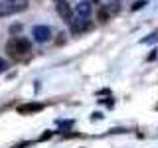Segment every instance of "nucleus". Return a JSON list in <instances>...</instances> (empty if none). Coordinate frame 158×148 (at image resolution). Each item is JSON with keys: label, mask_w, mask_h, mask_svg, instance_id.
<instances>
[{"label": "nucleus", "mask_w": 158, "mask_h": 148, "mask_svg": "<svg viewBox=\"0 0 158 148\" xmlns=\"http://www.w3.org/2000/svg\"><path fill=\"white\" fill-rule=\"evenodd\" d=\"M69 28H71V34H81L89 28V20L87 16H75L69 20Z\"/></svg>", "instance_id": "nucleus-4"}, {"label": "nucleus", "mask_w": 158, "mask_h": 148, "mask_svg": "<svg viewBox=\"0 0 158 148\" xmlns=\"http://www.w3.org/2000/svg\"><path fill=\"white\" fill-rule=\"evenodd\" d=\"M30 51H32V43L26 38L16 36V38L8 39V43H6V53L12 59H24Z\"/></svg>", "instance_id": "nucleus-1"}, {"label": "nucleus", "mask_w": 158, "mask_h": 148, "mask_svg": "<svg viewBox=\"0 0 158 148\" xmlns=\"http://www.w3.org/2000/svg\"><path fill=\"white\" fill-rule=\"evenodd\" d=\"M56 8H57V14L61 16L63 20H71V8H69V4L65 0H56Z\"/></svg>", "instance_id": "nucleus-5"}, {"label": "nucleus", "mask_w": 158, "mask_h": 148, "mask_svg": "<svg viewBox=\"0 0 158 148\" xmlns=\"http://www.w3.org/2000/svg\"><path fill=\"white\" fill-rule=\"evenodd\" d=\"M91 0H81V2L75 6V16H87L89 18V14H91Z\"/></svg>", "instance_id": "nucleus-7"}, {"label": "nucleus", "mask_w": 158, "mask_h": 148, "mask_svg": "<svg viewBox=\"0 0 158 148\" xmlns=\"http://www.w3.org/2000/svg\"><path fill=\"white\" fill-rule=\"evenodd\" d=\"M144 4H146V2H144V0H142V2H136V4H135V6H132V10H138V8H142V6H144Z\"/></svg>", "instance_id": "nucleus-10"}, {"label": "nucleus", "mask_w": 158, "mask_h": 148, "mask_svg": "<svg viewBox=\"0 0 158 148\" xmlns=\"http://www.w3.org/2000/svg\"><path fill=\"white\" fill-rule=\"evenodd\" d=\"M42 109H44L42 103H26V105L18 107V113L20 115H30V113H38V111H42Z\"/></svg>", "instance_id": "nucleus-6"}, {"label": "nucleus", "mask_w": 158, "mask_h": 148, "mask_svg": "<svg viewBox=\"0 0 158 148\" xmlns=\"http://www.w3.org/2000/svg\"><path fill=\"white\" fill-rule=\"evenodd\" d=\"M32 36L38 43H46L52 39V28L49 26H34L32 28Z\"/></svg>", "instance_id": "nucleus-3"}, {"label": "nucleus", "mask_w": 158, "mask_h": 148, "mask_svg": "<svg viewBox=\"0 0 158 148\" xmlns=\"http://www.w3.org/2000/svg\"><path fill=\"white\" fill-rule=\"evenodd\" d=\"M6 61H4V59H0V73H4V71H6Z\"/></svg>", "instance_id": "nucleus-9"}, {"label": "nucleus", "mask_w": 158, "mask_h": 148, "mask_svg": "<svg viewBox=\"0 0 158 148\" xmlns=\"http://www.w3.org/2000/svg\"><path fill=\"white\" fill-rule=\"evenodd\" d=\"M154 39H158V34H152V38H146V39H142V43H150V42H154Z\"/></svg>", "instance_id": "nucleus-8"}, {"label": "nucleus", "mask_w": 158, "mask_h": 148, "mask_svg": "<svg viewBox=\"0 0 158 148\" xmlns=\"http://www.w3.org/2000/svg\"><path fill=\"white\" fill-rule=\"evenodd\" d=\"M28 8V0H2L0 2V16H12L24 12Z\"/></svg>", "instance_id": "nucleus-2"}]
</instances>
